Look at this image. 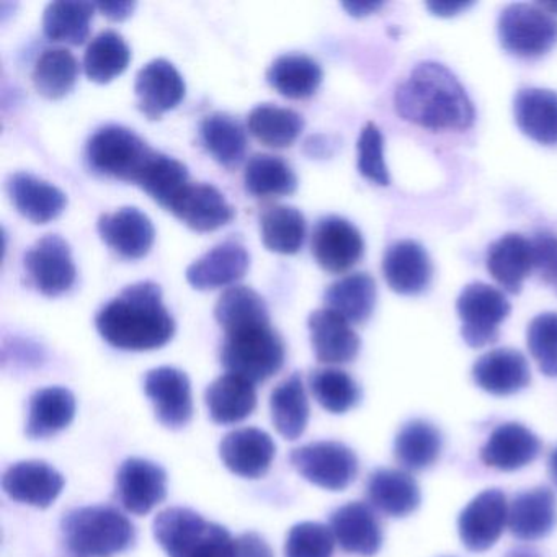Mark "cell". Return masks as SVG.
<instances>
[{
	"mask_svg": "<svg viewBox=\"0 0 557 557\" xmlns=\"http://www.w3.org/2000/svg\"><path fill=\"white\" fill-rule=\"evenodd\" d=\"M154 536L169 557H234L236 546L226 528L182 507L156 517Z\"/></svg>",
	"mask_w": 557,
	"mask_h": 557,
	"instance_id": "4",
	"label": "cell"
},
{
	"mask_svg": "<svg viewBox=\"0 0 557 557\" xmlns=\"http://www.w3.org/2000/svg\"><path fill=\"white\" fill-rule=\"evenodd\" d=\"M312 350L315 358L325 364L350 363L360 351V337L350 322L332 309L322 308L311 312L308 319Z\"/></svg>",
	"mask_w": 557,
	"mask_h": 557,
	"instance_id": "22",
	"label": "cell"
},
{
	"mask_svg": "<svg viewBox=\"0 0 557 557\" xmlns=\"http://www.w3.org/2000/svg\"><path fill=\"white\" fill-rule=\"evenodd\" d=\"M205 400L213 422L234 425L252 416L256 410V386L239 374L226 373L208 386Z\"/></svg>",
	"mask_w": 557,
	"mask_h": 557,
	"instance_id": "31",
	"label": "cell"
},
{
	"mask_svg": "<svg viewBox=\"0 0 557 557\" xmlns=\"http://www.w3.org/2000/svg\"><path fill=\"white\" fill-rule=\"evenodd\" d=\"M116 497L129 513H149L168 497V472L149 459H126L116 474Z\"/></svg>",
	"mask_w": 557,
	"mask_h": 557,
	"instance_id": "14",
	"label": "cell"
},
{
	"mask_svg": "<svg viewBox=\"0 0 557 557\" xmlns=\"http://www.w3.org/2000/svg\"><path fill=\"white\" fill-rule=\"evenodd\" d=\"M145 393L156 417L168 429H182L194 416L191 384L187 373L172 367L154 368L145 377Z\"/></svg>",
	"mask_w": 557,
	"mask_h": 557,
	"instance_id": "13",
	"label": "cell"
},
{
	"mask_svg": "<svg viewBox=\"0 0 557 557\" xmlns=\"http://www.w3.org/2000/svg\"><path fill=\"white\" fill-rule=\"evenodd\" d=\"M25 270L38 292L58 296L76 282V263L70 244L60 234H47L25 252Z\"/></svg>",
	"mask_w": 557,
	"mask_h": 557,
	"instance_id": "10",
	"label": "cell"
},
{
	"mask_svg": "<svg viewBox=\"0 0 557 557\" xmlns=\"http://www.w3.org/2000/svg\"><path fill=\"white\" fill-rule=\"evenodd\" d=\"M273 425L285 440H298L309 423V400L301 374L293 373L270 397Z\"/></svg>",
	"mask_w": 557,
	"mask_h": 557,
	"instance_id": "37",
	"label": "cell"
},
{
	"mask_svg": "<svg viewBox=\"0 0 557 557\" xmlns=\"http://www.w3.org/2000/svg\"><path fill=\"white\" fill-rule=\"evenodd\" d=\"M200 138L214 161L224 168H237L246 158V128L231 113L213 112L205 116L200 125Z\"/></svg>",
	"mask_w": 557,
	"mask_h": 557,
	"instance_id": "34",
	"label": "cell"
},
{
	"mask_svg": "<svg viewBox=\"0 0 557 557\" xmlns=\"http://www.w3.org/2000/svg\"><path fill=\"white\" fill-rule=\"evenodd\" d=\"M547 469H549L550 481H553L554 485L557 487V448H554L553 453H550Z\"/></svg>",
	"mask_w": 557,
	"mask_h": 557,
	"instance_id": "56",
	"label": "cell"
},
{
	"mask_svg": "<svg viewBox=\"0 0 557 557\" xmlns=\"http://www.w3.org/2000/svg\"><path fill=\"white\" fill-rule=\"evenodd\" d=\"M541 440L517 422L498 425L482 446L481 459L487 468L511 472L531 465L540 456Z\"/></svg>",
	"mask_w": 557,
	"mask_h": 557,
	"instance_id": "24",
	"label": "cell"
},
{
	"mask_svg": "<svg viewBox=\"0 0 557 557\" xmlns=\"http://www.w3.org/2000/svg\"><path fill=\"white\" fill-rule=\"evenodd\" d=\"M358 172L373 184L387 187L389 171L384 161V139L381 129L373 122L367 123L358 138Z\"/></svg>",
	"mask_w": 557,
	"mask_h": 557,
	"instance_id": "49",
	"label": "cell"
},
{
	"mask_svg": "<svg viewBox=\"0 0 557 557\" xmlns=\"http://www.w3.org/2000/svg\"><path fill=\"white\" fill-rule=\"evenodd\" d=\"M321 64L305 53L280 54L267 70V81L288 99H306L322 83Z\"/></svg>",
	"mask_w": 557,
	"mask_h": 557,
	"instance_id": "35",
	"label": "cell"
},
{
	"mask_svg": "<svg viewBox=\"0 0 557 557\" xmlns=\"http://www.w3.org/2000/svg\"><path fill=\"white\" fill-rule=\"evenodd\" d=\"M507 521V497L498 488H487L459 513V537L472 553H484L500 540Z\"/></svg>",
	"mask_w": 557,
	"mask_h": 557,
	"instance_id": "12",
	"label": "cell"
},
{
	"mask_svg": "<svg viewBox=\"0 0 557 557\" xmlns=\"http://www.w3.org/2000/svg\"><path fill=\"white\" fill-rule=\"evenodd\" d=\"M293 468L301 478L325 491L341 492L358 475L357 455L341 442H314L293 449Z\"/></svg>",
	"mask_w": 557,
	"mask_h": 557,
	"instance_id": "9",
	"label": "cell"
},
{
	"mask_svg": "<svg viewBox=\"0 0 557 557\" xmlns=\"http://www.w3.org/2000/svg\"><path fill=\"white\" fill-rule=\"evenodd\" d=\"M376 282L370 273L357 272L342 276L325 288V308L341 314L350 324H363L376 306Z\"/></svg>",
	"mask_w": 557,
	"mask_h": 557,
	"instance_id": "33",
	"label": "cell"
},
{
	"mask_svg": "<svg viewBox=\"0 0 557 557\" xmlns=\"http://www.w3.org/2000/svg\"><path fill=\"white\" fill-rule=\"evenodd\" d=\"M103 341L120 350L146 351L164 347L175 334V321L162 302L154 282H138L122 289L96 315Z\"/></svg>",
	"mask_w": 557,
	"mask_h": 557,
	"instance_id": "2",
	"label": "cell"
},
{
	"mask_svg": "<svg viewBox=\"0 0 557 557\" xmlns=\"http://www.w3.org/2000/svg\"><path fill=\"white\" fill-rule=\"evenodd\" d=\"M285 344L269 322H253L224 332L221 363L227 373L253 384L269 380L285 363Z\"/></svg>",
	"mask_w": 557,
	"mask_h": 557,
	"instance_id": "5",
	"label": "cell"
},
{
	"mask_svg": "<svg viewBox=\"0 0 557 557\" xmlns=\"http://www.w3.org/2000/svg\"><path fill=\"white\" fill-rule=\"evenodd\" d=\"M79 76V61L67 48H47L35 63V89L48 99H60L71 92Z\"/></svg>",
	"mask_w": 557,
	"mask_h": 557,
	"instance_id": "43",
	"label": "cell"
},
{
	"mask_svg": "<svg viewBox=\"0 0 557 557\" xmlns=\"http://www.w3.org/2000/svg\"><path fill=\"white\" fill-rule=\"evenodd\" d=\"M508 530L517 540L537 541L549 536L557 524V500L550 488L521 492L508 507Z\"/></svg>",
	"mask_w": 557,
	"mask_h": 557,
	"instance_id": "26",
	"label": "cell"
},
{
	"mask_svg": "<svg viewBox=\"0 0 557 557\" xmlns=\"http://www.w3.org/2000/svg\"><path fill=\"white\" fill-rule=\"evenodd\" d=\"M97 230L103 243L125 259H141L156 239L154 224L148 214L135 207L100 214Z\"/></svg>",
	"mask_w": 557,
	"mask_h": 557,
	"instance_id": "16",
	"label": "cell"
},
{
	"mask_svg": "<svg viewBox=\"0 0 557 557\" xmlns=\"http://www.w3.org/2000/svg\"><path fill=\"white\" fill-rule=\"evenodd\" d=\"M247 128L270 148H286L301 135L305 119L301 113L273 103H260L247 115Z\"/></svg>",
	"mask_w": 557,
	"mask_h": 557,
	"instance_id": "39",
	"label": "cell"
},
{
	"mask_svg": "<svg viewBox=\"0 0 557 557\" xmlns=\"http://www.w3.org/2000/svg\"><path fill=\"white\" fill-rule=\"evenodd\" d=\"M544 11L549 12V14H557V2H553V4H540Z\"/></svg>",
	"mask_w": 557,
	"mask_h": 557,
	"instance_id": "58",
	"label": "cell"
},
{
	"mask_svg": "<svg viewBox=\"0 0 557 557\" xmlns=\"http://www.w3.org/2000/svg\"><path fill=\"white\" fill-rule=\"evenodd\" d=\"M383 275L397 295H422L433 278L429 252L416 240H399L387 247L383 257Z\"/></svg>",
	"mask_w": 557,
	"mask_h": 557,
	"instance_id": "19",
	"label": "cell"
},
{
	"mask_svg": "<svg viewBox=\"0 0 557 557\" xmlns=\"http://www.w3.org/2000/svg\"><path fill=\"white\" fill-rule=\"evenodd\" d=\"M312 396L322 409L331 413H345L354 409L361 399L357 381L338 368H319L309 374Z\"/></svg>",
	"mask_w": 557,
	"mask_h": 557,
	"instance_id": "46",
	"label": "cell"
},
{
	"mask_svg": "<svg viewBox=\"0 0 557 557\" xmlns=\"http://www.w3.org/2000/svg\"><path fill=\"white\" fill-rule=\"evenodd\" d=\"M342 8L354 17H364L383 8V2H344Z\"/></svg>",
	"mask_w": 557,
	"mask_h": 557,
	"instance_id": "54",
	"label": "cell"
},
{
	"mask_svg": "<svg viewBox=\"0 0 557 557\" xmlns=\"http://www.w3.org/2000/svg\"><path fill=\"white\" fill-rule=\"evenodd\" d=\"M335 543L348 554L371 557L381 549L383 528L370 505L348 502L331 515Z\"/></svg>",
	"mask_w": 557,
	"mask_h": 557,
	"instance_id": "20",
	"label": "cell"
},
{
	"mask_svg": "<svg viewBox=\"0 0 557 557\" xmlns=\"http://www.w3.org/2000/svg\"><path fill=\"white\" fill-rule=\"evenodd\" d=\"M443 449V435L432 422L413 419L397 433L394 456L407 471H423L438 461Z\"/></svg>",
	"mask_w": 557,
	"mask_h": 557,
	"instance_id": "36",
	"label": "cell"
},
{
	"mask_svg": "<svg viewBox=\"0 0 557 557\" xmlns=\"http://www.w3.org/2000/svg\"><path fill=\"white\" fill-rule=\"evenodd\" d=\"M132 60L125 38L115 30H103L92 38L84 53V71L94 83H110L122 74Z\"/></svg>",
	"mask_w": 557,
	"mask_h": 557,
	"instance_id": "42",
	"label": "cell"
},
{
	"mask_svg": "<svg viewBox=\"0 0 557 557\" xmlns=\"http://www.w3.org/2000/svg\"><path fill=\"white\" fill-rule=\"evenodd\" d=\"M260 234L267 249L292 256L305 243V214L289 205H270L260 213Z\"/></svg>",
	"mask_w": 557,
	"mask_h": 557,
	"instance_id": "38",
	"label": "cell"
},
{
	"mask_svg": "<svg viewBox=\"0 0 557 557\" xmlns=\"http://www.w3.org/2000/svg\"><path fill=\"white\" fill-rule=\"evenodd\" d=\"M2 487L12 500L32 507L47 508L63 492L64 478L48 462L21 461L4 472Z\"/></svg>",
	"mask_w": 557,
	"mask_h": 557,
	"instance_id": "21",
	"label": "cell"
},
{
	"mask_svg": "<svg viewBox=\"0 0 557 557\" xmlns=\"http://www.w3.org/2000/svg\"><path fill=\"white\" fill-rule=\"evenodd\" d=\"M96 4L84 0H57L44 12V32L51 41L81 45L89 38Z\"/></svg>",
	"mask_w": 557,
	"mask_h": 557,
	"instance_id": "40",
	"label": "cell"
},
{
	"mask_svg": "<svg viewBox=\"0 0 557 557\" xmlns=\"http://www.w3.org/2000/svg\"><path fill=\"white\" fill-rule=\"evenodd\" d=\"M472 5V2H429L426 8L440 17H451Z\"/></svg>",
	"mask_w": 557,
	"mask_h": 557,
	"instance_id": "53",
	"label": "cell"
},
{
	"mask_svg": "<svg viewBox=\"0 0 557 557\" xmlns=\"http://www.w3.org/2000/svg\"><path fill=\"white\" fill-rule=\"evenodd\" d=\"M507 557H541L540 553L534 549H528V547H518V549L511 550L507 554Z\"/></svg>",
	"mask_w": 557,
	"mask_h": 557,
	"instance_id": "57",
	"label": "cell"
},
{
	"mask_svg": "<svg viewBox=\"0 0 557 557\" xmlns=\"http://www.w3.org/2000/svg\"><path fill=\"white\" fill-rule=\"evenodd\" d=\"M8 194L18 213L37 224L54 220L67 205L61 188L28 172L9 175Z\"/></svg>",
	"mask_w": 557,
	"mask_h": 557,
	"instance_id": "27",
	"label": "cell"
},
{
	"mask_svg": "<svg viewBox=\"0 0 557 557\" xmlns=\"http://www.w3.org/2000/svg\"><path fill=\"white\" fill-rule=\"evenodd\" d=\"M234 557H275L272 547L257 533H246L237 537Z\"/></svg>",
	"mask_w": 557,
	"mask_h": 557,
	"instance_id": "51",
	"label": "cell"
},
{
	"mask_svg": "<svg viewBox=\"0 0 557 557\" xmlns=\"http://www.w3.org/2000/svg\"><path fill=\"white\" fill-rule=\"evenodd\" d=\"M311 250L315 262L325 272L344 273L360 262L364 253V240L350 221L337 214H329L315 223Z\"/></svg>",
	"mask_w": 557,
	"mask_h": 557,
	"instance_id": "11",
	"label": "cell"
},
{
	"mask_svg": "<svg viewBox=\"0 0 557 557\" xmlns=\"http://www.w3.org/2000/svg\"><path fill=\"white\" fill-rule=\"evenodd\" d=\"M510 311V302L500 289L487 283H469L456 299L462 341L471 348L495 344L500 337V325Z\"/></svg>",
	"mask_w": 557,
	"mask_h": 557,
	"instance_id": "8",
	"label": "cell"
},
{
	"mask_svg": "<svg viewBox=\"0 0 557 557\" xmlns=\"http://www.w3.org/2000/svg\"><path fill=\"white\" fill-rule=\"evenodd\" d=\"M156 149L138 133L122 125H106L96 129L86 143L87 165L97 174L138 184Z\"/></svg>",
	"mask_w": 557,
	"mask_h": 557,
	"instance_id": "6",
	"label": "cell"
},
{
	"mask_svg": "<svg viewBox=\"0 0 557 557\" xmlns=\"http://www.w3.org/2000/svg\"><path fill=\"white\" fill-rule=\"evenodd\" d=\"M244 185L253 197H280L293 194L298 188V177L285 159L259 152L247 161Z\"/></svg>",
	"mask_w": 557,
	"mask_h": 557,
	"instance_id": "41",
	"label": "cell"
},
{
	"mask_svg": "<svg viewBox=\"0 0 557 557\" xmlns=\"http://www.w3.org/2000/svg\"><path fill=\"white\" fill-rule=\"evenodd\" d=\"M305 151L309 156H329L331 154V145L327 136L315 135L306 139Z\"/></svg>",
	"mask_w": 557,
	"mask_h": 557,
	"instance_id": "55",
	"label": "cell"
},
{
	"mask_svg": "<svg viewBox=\"0 0 557 557\" xmlns=\"http://www.w3.org/2000/svg\"><path fill=\"white\" fill-rule=\"evenodd\" d=\"M136 2L133 0H112V2H96V9H99L106 17L112 21H123L135 11Z\"/></svg>",
	"mask_w": 557,
	"mask_h": 557,
	"instance_id": "52",
	"label": "cell"
},
{
	"mask_svg": "<svg viewBox=\"0 0 557 557\" xmlns=\"http://www.w3.org/2000/svg\"><path fill=\"white\" fill-rule=\"evenodd\" d=\"M513 115L520 132L540 145L557 141V92L524 87L513 99Z\"/></svg>",
	"mask_w": 557,
	"mask_h": 557,
	"instance_id": "30",
	"label": "cell"
},
{
	"mask_svg": "<svg viewBox=\"0 0 557 557\" xmlns=\"http://www.w3.org/2000/svg\"><path fill=\"white\" fill-rule=\"evenodd\" d=\"M275 455L276 446L272 436L256 426L233 430L220 443L221 461L240 478H262Z\"/></svg>",
	"mask_w": 557,
	"mask_h": 557,
	"instance_id": "18",
	"label": "cell"
},
{
	"mask_svg": "<svg viewBox=\"0 0 557 557\" xmlns=\"http://www.w3.org/2000/svg\"><path fill=\"white\" fill-rule=\"evenodd\" d=\"M76 417V397L66 387L51 386L37 391L28 404L25 433L32 440L57 435Z\"/></svg>",
	"mask_w": 557,
	"mask_h": 557,
	"instance_id": "32",
	"label": "cell"
},
{
	"mask_svg": "<svg viewBox=\"0 0 557 557\" xmlns=\"http://www.w3.org/2000/svg\"><path fill=\"white\" fill-rule=\"evenodd\" d=\"M335 537L331 527L315 521H302L289 530L285 557H332Z\"/></svg>",
	"mask_w": 557,
	"mask_h": 557,
	"instance_id": "48",
	"label": "cell"
},
{
	"mask_svg": "<svg viewBox=\"0 0 557 557\" xmlns=\"http://www.w3.org/2000/svg\"><path fill=\"white\" fill-rule=\"evenodd\" d=\"M184 77L177 67L164 58L146 63L136 74L135 92L138 109L148 119H161L162 113L174 109L185 97Z\"/></svg>",
	"mask_w": 557,
	"mask_h": 557,
	"instance_id": "15",
	"label": "cell"
},
{
	"mask_svg": "<svg viewBox=\"0 0 557 557\" xmlns=\"http://www.w3.org/2000/svg\"><path fill=\"white\" fill-rule=\"evenodd\" d=\"M533 246L534 270L541 280L557 289V237L546 231H540L531 239Z\"/></svg>",
	"mask_w": 557,
	"mask_h": 557,
	"instance_id": "50",
	"label": "cell"
},
{
	"mask_svg": "<svg viewBox=\"0 0 557 557\" xmlns=\"http://www.w3.org/2000/svg\"><path fill=\"white\" fill-rule=\"evenodd\" d=\"M214 318L224 332L253 322H269L270 312L265 299L249 286L234 285L227 288L214 306Z\"/></svg>",
	"mask_w": 557,
	"mask_h": 557,
	"instance_id": "45",
	"label": "cell"
},
{
	"mask_svg": "<svg viewBox=\"0 0 557 557\" xmlns=\"http://www.w3.org/2000/svg\"><path fill=\"white\" fill-rule=\"evenodd\" d=\"M367 497L371 507L394 518L413 513L422 500L419 484L409 472L387 468L371 472L367 482Z\"/></svg>",
	"mask_w": 557,
	"mask_h": 557,
	"instance_id": "28",
	"label": "cell"
},
{
	"mask_svg": "<svg viewBox=\"0 0 557 557\" xmlns=\"http://www.w3.org/2000/svg\"><path fill=\"white\" fill-rule=\"evenodd\" d=\"M472 380L492 396H511L530 384V364L521 351L495 348L478 358L472 367Z\"/></svg>",
	"mask_w": 557,
	"mask_h": 557,
	"instance_id": "23",
	"label": "cell"
},
{
	"mask_svg": "<svg viewBox=\"0 0 557 557\" xmlns=\"http://www.w3.org/2000/svg\"><path fill=\"white\" fill-rule=\"evenodd\" d=\"M190 182V174L184 162L156 151L154 158L151 159L136 185L168 210L175 197Z\"/></svg>",
	"mask_w": 557,
	"mask_h": 557,
	"instance_id": "44",
	"label": "cell"
},
{
	"mask_svg": "<svg viewBox=\"0 0 557 557\" xmlns=\"http://www.w3.org/2000/svg\"><path fill=\"white\" fill-rule=\"evenodd\" d=\"M61 531L74 557H112L129 549L136 540L132 521L109 505L74 508L64 515Z\"/></svg>",
	"mask_w": 557,
	"mask_h": 557,
	"instance_id": "3",
	"label": "cell"
},
{
	"mask_svg": "<svg viewBox=\"0 0 557 557\" xmlns=\"http://www.w3.org/2000/svg\"><path fill=\"white\" fill-rule=\"evenodd\" d=\"M528 350L541 373L557 376V312H543L528 325Z\"/></svg>",
	"mask_w": 557,
	"mask_h": 557,
	"instance_id": "47",
	"label": "cell"
},
{
	"mask_svg": "<svg viewBox=\"0 0 557 557\" xmlns=\"http://www.w3.org/2000/svg\"><path fill=\"white\" fill-rule=\"evenodd\" d=\"M487 270L492 278L510 295H518L524 280L534 270L533 246L521 234H505L487 250Z\"/></svg>",
	"mask_w": 557,
	"mask_h": 557,
	"instance_id": "29",
	"label": "cell"
},
{
	"mask_svg": "<svg viewBox=\"0 0 557 557\" xmlns=\"http://www.w3.org/2000/svg\"><path fill=\"white\" fill-rule=\"evenodd\" d=\"M250 257L237 240H224L188 265L185 276L197 289H214L233 285L249 270Z\"/></svg>",
	"mask_w": 557,
	"mask_h": 557,
	"instance_id": "25",
	"label": "cell"
},
{
	"mask_svg": "<svg viewBox=\"0 0 557 557\" xmlns=\"http://www.w3.org/2000/svg\"><path fill=\"white\" fill-rule=\"evenodd\" d=\"M182 223L191 230L208 233L226 226L234 220L236 211L226 197L214 185L190 182L168 208Z\"/></svg>",
	"mask_w": 557,
	"mask_h": 557,
	"instance_id": "17",
	"label": "cell"
},
{
	"mask_svg": "<svg viewBox=\"0 0 557 557\" xmlns=\"http://www.w3.org/2000/svg\"><path fill=\"white\" fill-rule=\"evenodd\" d=\"M498 40L511 57L534 60L557 45V18L540 4H510L498 15Z\"/></svg>",
	"mask_w": 557,
	"mask_h": 557,
	"instance_id": "7",
	"label": "cell"
},
{
	"mask_svg": "<svg viewBox=\"0 0 557 557\" xmlns=\"http://www.w3.org/2000/svg\"><path fill=\"white\" fill-rule=\"evenodd\" d=\"M394 107L404 122L430 132H466L475 109L458 77L435 61L417 64L394 92Z\"/></svg>",
	"mask_w": 557,
	"mask_h": 557,
	"instance_id": "1",
	"label": "cell"
}]
</instances>
